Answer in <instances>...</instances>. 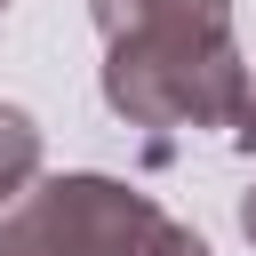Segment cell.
<instances>
[{
	"mask_svg": "<svg viewBox=\"0 0 256 256\" xmlns=\"http://www.w3.org/2000/svg\"><path fill=\"white\" fill-rule=\"evenodd\" d=\"M104 104L128 128H240L256 72L240 64L232 16H160L104 40Z\"/></svg>",
	"mask_w": 256,
	"mask_h": 256,
	"instance_id": "6da1fadb",
	"label": "cell"
},
{
	"mask_svg": "<svg viewBox=\"0 0 256 256\" xmlns=\"http://www.w3.org/2000/svg\"><path fill=\"white\" fill-rule=\"evenodd\" d=\"M160 200L120 176H40L0 216V256H152Z\"/></svg>",
	"mask_w": 256,
	"mask_h": 256,
	"instance_id": "7a4b0ae2",
	"label": "cell"
},
{
	"mask_svg": "<svg viewBox=\"0 0 256 256\" xmlns=\"http://www.w3.org/2000/svg\"><path fill=\"white\" fill-rule=\"evenodd\" d=\"M32 184H40V128H32V112L0 104V216H8Z\"/></svg>",
	"mask_w": 256,
	"mask_h": 256,
	"instance_id": "3957f363",
	"label": "cell"
},
{
	"mask_svg": "<svg viewBox=\"0 0 256 256\" xmlns=\"http://www.w3.org/2000/svg\"><path fill=\"white\" fill-rule=\"evenodd\" d=\"M88 16L104 40H120V32L160 24V16H232V0H88Z\"/></svg>",
	"mask_w": 256,
	"mask_h": 256,
	"instance_id": "277c9868",
	"label": "cell"
},
{
	"mask_svg": "<svg viewBox=\"0 0 256 256\" xmlns=\"http://www.w3.org/2000/svg\"><path fill=\"white\" fill-rule=\"evenodd\" d=\"M152 256H208V240H200L192 224H176V216H168V224H160V240H152Z\"/></svg>",
	"mask_w": 256,
	"mask_h": 256,
	"instance_id": "5b68a950",
	"label": "cell"
},
{
	"mask_svg": "<svg viewBox=\"0 0 256 256\" xmlns=\"http://www.w3.org/2000/svg\"><path fill=\"white\" fill-rule=\"evenodd\" d=\"M240 232H248V248H256V192L240 200Z\"/></svg>",
	"mask_w": 256,
	"mask_h": 256,
	"instance_id": "8992f818",
	"label": "cell"
},
{
	"mask_svg": "<svg viewBox=\"0 0 256 256\" xmlns=\"http://www.w3.org/2000/svg\"><path fill=\"white\" fill-rule=\"evenodd\" d=\"M0 8H8V0H0Z\"/></svg>",
	"mask_w": 256,
	"mask_h": 256,
	"instance_id": "52a82bcc",
	"label": "cell"
}]
</instances>
